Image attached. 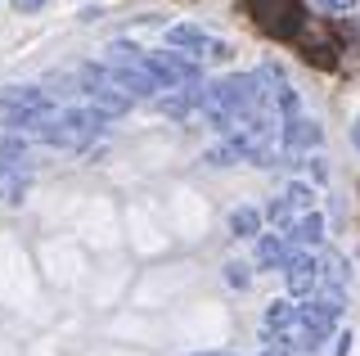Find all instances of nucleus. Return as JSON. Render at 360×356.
<instances>
[{"label": "nucleus", "instance_id": "nucleus-1", "mask_svg": "<svg viewBox=\"0 0 360 356\" xmlns=\"http://www.w3.org/2000/svg\"><path fill=\"white\" fill-rule=\"evenodd\" d=\"M248 14L275 41H292L302 32V0H248Z\"/></svg>", "mask_w": 360, "mask_h": 356}, {"label": "nucleus", "instance_id": "nucleus-2", "mask_svg": "<svg viewBox=\"0 0 360 356\" xmlns=\"http://www.w3.org/2000/svg\"><path fill=\"white\" fill-rule=\"evenodd\" d=\"M50 108H54V99L41 86H0V122L9 131L22 127V122L37 117V113H50Z\"/></svg>", "mask_w": 360, "mask_h": 356}, {"label": "nucleus", "instance_id": "nucleus-3", "mask_svg": "<svg viewBox=\"0 0 360 356\" xmlns=\"http://www.w3.org/2000/svg\"><path fill=\"white\" fill-rule=\"evenodd\" d=\"M167 46H172V50H189L194 59H212V63L230 59V46L217 41V37H207V32L194 27V23H176L172 32H167Z\"/></svg>", "mask_w": 360, "mask_h": 356}, {"label": "nucleus", "instance_id": "nucleus-4", "mask_svg": "<svg viewBox=\"0 0 360 356\" xmlns=\"http://www.w3.org/2000/svg\"><path fill=\"white\" fill-rule=\"evenodd\" d=\"M284 271V280H288V293L292 298H311L315 288L324 284V275H320V262L311 258V248H302V253H288V262L279 266Z\"/></svg>", "mask_w": 360, "mask_h": 356}, {"label": "nucleus", "instance_id": "nucleus-5", "mask_svg": "<svg viewBox=\"0 0 360 356\" xmlns=\"http://www.w3.org/2000/svg\"><path fill=\"white\" fill-rule=\"evenodd\" d=\"M279 140H284L288 153H302V149H311V144H320L324 131H320V122H315V117H302V108H297V113L279 117Z\"/></svg>", "mask_w": 360, "mask_h": 356}, {"label": "nucleus", "instance_id": "nucleus-6", "mask_svg": "<svg viewBox=\"0 0 360 356\" xmlns=\"http://www.w3.org/2000/svg\"><path fill=\"white\" fill-rule=\"evenodd\" d=\"M284 239L288 243H302V248H315V243L324 239V217L307 208V212H292V221L284 226Z\"/></svg>", "mask_w": 360, "mask_h": 356}, {"label": "nucleus", "instance_id": "nucleus-7", "mask_svg": "<svg viewBox=\"0 0 360 356\" xmlns=\"http://www.w3.org/2000/svg\"><path fill=\"white\" fill-rule=\"evenodd\" d=\"M288 239L284 235H266L262 243H257V266H262V271H279V266L288 262Z\"/></svg>", "mask_w": 360, "mask_h": 356}, {"label": "nucleus", "instance_id": "nucleus-8", "mask_svg": "<svg viewBox=\"0 0 360 356\" xmlns=\"http://www.w3.org/2000/svg\"><path fill=\"white\" fill-rule=\"evenodd\" d=\"M257 230H262V212H257V208H234L230 212V235L234 239H252Z\"/></svg>", "mask_w": 360, "mask_h": 356}, {"label": "nucleus", "instance_id": "nucleus-9", "mask_svg": "<svg viewBox=\"0 0 360 356\" xmlns=\"http://www.w3.org/2000/svg\"><path fill=\"white\" fill-rule=\"evenodd\" d=\"M279 198H284V208H288V212H307V208H315V185H307V181H292V185H288V190L279 194Z\"/></svg>", "mask_w": 360, "mask_h": 356}, {"label": "nucleus", "instance_id": "nucleus-10", "mask_svg": "<svg viewBox=\"0 0 360 356\" xmlns=\"http://www.w3.org/2000/svg\"><path fill=\"white\" fill-rule=\"evenodd\" d=\"M292 311H297V303H270V307H266V333L284 329L288 320H292Z\"/></svg>", "mask_w": 360, "mask_h": 356}, {"label": "nucleus", "instance_id": "nucleus-11", "mask_svg": "<svg viewBox=\"0 0 360 356\" xmlns=\"http://www.w3.org/2000/svg\"><path fill=\"white\" fill-rule=\"evenodd\" d=\"M225 280H230L234 288H248V280H252V271H248V262H225Z\"/></svg>", "mask_w": 360, "mask_h": 356}, {"label": "nucleus", "instance_id": "nucleus-12", "mask_svg": "<svg viewBox=\"0 0 360 356\" xmlns=\"http://www.w3.org/2000/svg\"><path fill=\"white\" fill-rule=\"evenodd\" d=\"M315 9H324V14H352L360 0H311Z\"/></svg>", "mask_w": 360, "mask_h": 356}, {"label": "nucleus", "instance_id": "nucleus-13", "mask_svg": "<svg viewBox=\"0 0 360 356\" xmlns=\"http://www.w3.org/2000/svg\"><path fill=\"white\" fill-rule=\"evenodd\" d=\"M45 5H50V0H14V9H18V14H41Z\"/></svg>", "mask_w": 360, "mask_h": 356}, {"label": "nucleus", "instance_id": "nucleus-14", "mask_svg": "<svg viewBox=\"0 0 360 356\" xmlns=\"http://www.w3.org/2000/svg\"><path fill=\"white\" fill-rule=\"evenodd\" d=\"M352 140H356V153H360V122H356V131H352Z\"/></svg>", "mask_w": 360, "mask_h": 356}, {"label": "nucleus", "instance_id": "nucleus-15", "mask_svg": "<svg viewBox=\"0 0 360 356\" xmlns=\"http://www.w3.org/2000/svg\"><path fill=\"white\" fill-rule=\"evenodd\" d=\"M198 356H230V352H198Z\"/></svg>", "mask_w": 360, "mask_h": 356}]
</instances>
